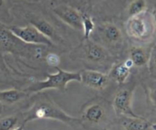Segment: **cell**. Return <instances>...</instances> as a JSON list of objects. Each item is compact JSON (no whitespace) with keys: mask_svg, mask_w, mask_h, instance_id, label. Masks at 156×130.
Returning <instances> with one entry per match:
<instances>
[{"mask_svg":"<svg viewBox=\"0 0 156 130\" xmlns=\"http://www.w3.org/2000/svg\"><path fill=\"white\" fill-rule=\"evenodd\" d=\"M31 24H33L34 27H36L43 35H44L46 37L50 38V40L55 38V37H56L54 28H53V26L48 21L43 19L36 20V21H32Z\"/></svg>","mask_w":156,"mask_h":130,"instance_id":"15","label":"cell"},{"mask_svg":"<svg viewBox=\"0 0 156 130\" xmlns=\"http://www.w3.org/2000/svg\"><path fill=\"white\" fill-rule=\"evenodd\" d=\"M94 22L91 16L87 14H82V32H83L84 36L85 39H88L94 30Z\"/></svg>","mask_w":156,"mask_h":130,"instance_id":"18","label":"cell"},{"mask_svg":"<svg viewBox=\"0 0 156 130\" xmlns=\"http://www.w3.org/2000/svg\"><path fill=\"white\" fill-rule=\"evenodd\" d=\"M46 61L47 64L51 67H58L59 64H60V58L55 53H49L46 56Z\"/></svg>","mask_w":156,"mask_h":130,"instance_id":"21","label":"cell"},{"mask_svg":"<svg viewBox=\"0 0 156 130\" xmlns=\"http://www.w3.org/2000/svg\"><path fill=\"white\" fill-rule=\"evenodd\" d=\"M23 123L26 124L37 119H53L67 124L70 126L81 125L80 118L67 114L54 101L47 95L38 96L30 108L23 115Z\"/></svg>","mask_w":156,"mask_h":130,"instance_id":"1","label":"cell"},{"mask_svg":"<svg viewBox=\"0 0 156 130\" xmlns=\"http://www.w3.org/2000/svg\"><path fill=\"white\" fill-rule=\"evenodd\" d=\"M150 51L148 52L142 47H133L130 50L129 59L133 61V66L136 67H143L149 62Z\"/></svg>","mask_w":156,"mask_h":130,"instance_id":"13","label":"cell"},{"mask_svg":"<svg viewBox=\"0 0 156 130\" xmlns=\"http://www.w3.org/2000/svg\"><path fill=\"white\" fill-rule=\"evenodd\" d=\"M100 34L104 41L111 44H117L122 41V33L117 26L112 23H105L101 27Z\"/></svg>","mask_w":156,"mask_h":130,"instance_id":"11","label":"cell"},{"mask_svg":"<svg viewBox=\"0 0 156 130\" xmlns=\"http://www.w3.org/2000/svg\"><path fill=\"white\" fill-rule=\"evenodd\" d=\"M4 4H5L4 0H0V10H1V9L3 8V6H4Z\"/></svg>","mask_w":156,"mask_h":130,"instance_id":"24","label":"cell"},{"mask_svg":"<svg viewBox=\"0 0 156 130\" xmlns=\"http://www.w3.org/2000/svg\"><path fill=\"white\" fill-rule=\"evenodd\" d=\"M128 36L137 41H146L154 33L155 24L152 15L145 12L136 16L129 17L125 24Z\"/></svg>","mask_w":156,"mask_h":130,"instance_id":"4","label":"cell"},{"mask_svg":"<svg viewBox=\"0 0 156 130\" xmlns=\"http://www.w3.org/2000/svg\"><path fill=\"white\" fill-rule=\"evenodd\" d=\"M130 70L131 68L128 67L125 62L118 63L111 69L109 76L118 84L123 85L129 78Z\"/></svg>","mask_w":156,"mask_h":130,"instance_id":"12","label":"cell"},{"mask_svg":"<svg viewBox=\"0 0 156 130\" xmlns=\"http://www.w3.org/2000/svg\"><path fill=\"white\" fill-rule=\"evenodd\" d=\"M18 118L16 116H7L0 119V130H13L16 127Z\"/></svg>","mask_w":156,"mask_h":130,"instance_id":"19","label":"cell"},{"mask_svg":"<svg viewBox=\"0 0 156 130\" xmlns=\"http://www.w3.org/2000/svg\"><path fill=\"white\" fill-rule=\"evenodd\" d=\"M112 106L102 99H94L84 106L81 115V125L91 130H105L114 123Z\"/></svg>","mask_w":156,"mask_h":130,"instance_id":"2","label":"cell"},{"mask_svg":"<svg viewBox=\"0 0 156 130\" xmlns=\"http://www.w3.org/2000/svg\"><path fill=\"white\" fill-rule=\"evenodd\" d=\"M55 15L73 28L82 31V14L70 6L61 5L53 9Z\"/></svg>","mask_w":156,"mask_h":130,"instance_id":"7","label":"cell"},{"mask_svg":"<svg viewBox=\"0 0 156 130\" xmlns=\"http://www.w3.org/2000/svg\"><path fill=\"white\" fill-rule=\"evenodd\" d=\"M85 58L94 63L102 62L108 58V53L102 46L95 44L93 41H88L84 47Z\"/></svg>","mask_w":156,"mask_h":130,"instance_id":"9","label":"cell"},{"mask_svg":"<svg viewBox=\"0 0 156 130\" xmlns=\"http://www.w3.org/2000/svg\"><path fill=\"white\" fill-rule=\"evenodd\" d=\"M144 89L147 96L148 102L153 109L156 110V80H149L144 84Z\"/></svg>","mask_w":156,"mask_h":130,"instance_id":"16","label":"cell"},{"mask_svg":"<svg viewBox=\"0 0 156 130\" xmlns=\"http://www.w3.org/2000/svg\"><path fill=\"white\" fill-rule=\"evenodd\" d=\"M151 128L152 130H156V123H152L151 125Z\"/></svg>","mask_w":156,"mask_h":130,"instance_id":"25","label":"cell"},{"mask_svg":"<svg viewBox=\"0 0 156 130\" xmlns=\"http://www.w3.org/2000/svg\"><path fill=\"white\" fill-rule=\"evenodd\" d=\"M152 15V20H153V22H154V24H155V26H156V9L152 12V13L151 14Z\"/></svg>","mask_w":156,"mask_h":130,"instance_id":"23","label":"cell"},{"mask_svg":"<svg viewBox=\"0 0 156 130\" xmlns=\"http://www.w3.org/2000/svg\"><path fill=\"white\" fill-rule=\"evenodd\" d=\"M148 64L151 73H156V44L151 49Z\"/></svg>","mask_w":156,"mask_h":130,"instance_id":"20","label":"cell"},{"mask_svg":"<svg viewBox=\"0 0 156 130\" xmlns=\"http://www.w3.org/2000/svg\"><path fill=\"white\" fill-rule=\"evenodd\" d=\"M120 124L124 130H148L152 122L143 116H123L120 117Z\"/></svg>","mask_w":156,"mask_h":130,"instance_id":"10","label":"cell"},{"mask_svg":"<svg viewBox=\"0 0 156 130\" xmlns=\"http://www.w3.org/2000/svg\"><path fill=\"white\" fill-rule=\"evenodd\" d=\"M57 71L55 73H48L45 80L37 81L25 88L24 91L26 93H36L46 90H54L64 91L66 90L67 85L72 81L81 82L79 72H69L56 67Z\"/></svg>","mask_w":156,"mask_h":130,"instance_id":"3","label":"cell"},{"mask_svg":"<svg viewBox=\"0 0 156 130\" xmlns=\"http://www.w3.org/2000/svg\"><path fill=\"white\" fill-rule=\"evenodd\" d=\"M8 29L15 38L27 44H42L47 46H51L53 44L52 40L43 35L33 24L27 25L25 27L12 26Z\"/></svg>","mask_w":156,"mask_h":130,"instance_id":"6","label":"cell"},{"mask_svg":"<svg viewBox=\"0 0 156 130\" xmlns=\"http://www.w3.org/2000/svg\"><path fill=\"white\" fill-rule=\"evenodd\" d=\"M146 9L147 3L146 0H133L128 6L127 12L129 16L132 17L146 12Z\"/></svg>","mask_w":156,"mask_h":130,"instance_id":"17","label":"cell"},{"mask_svg":"<svg viewBox=\"0 0 156 130\" xmlns=\"http://www.w3.org/2000/svg\"><path fill=\"white\" fill-rule=\"evenodd\" d=\"M135 87L136 85L134 84L121 87L114 95L111 106L117 117L139 116V115L134 113L132 108L133 96Z\"/></svg>","mask_w":156,"mask_h":130,"instance_id":"5","label":"cell"},{"mask_svg":"<svg viewBox=\"0 0 156 130\" xmlns=\"http://www.w3.org/2000/svg\"><path fill=\"white\" fill-rule=\"evenodd\" d=\"M24 126H25V124L22 122V123L20 124L19 125L15 127L13 130H24Z\"/></svg>","mask_w":156,"mask_h":130,"instance_id":"22","label":"cell"},{"mask_svg":"<svg viewBox=\"0 0 156 130\" xmlns=\"http://www.w3.org/2000/svg\"><path fill=\"white\" fill-rule=\"evenodd\" d=\"M2 113V107H1V106H0V114H1Z\"/></svg>","mask_w":156,"mask_h":130,"instance_id":"26","label":"cell"},{"mask_svg":"<svg viewBox=\"0 0 156 130\" xmlns=\"http://www.w3.org/2000/svg\"><path fill=\"white\" fill-rule=\"evenodd\" d=\"M27 93L24 90H18L15 89L0 90V102L5 104H13L22 99Z\"/></svg>","mask_w":156,"mask_h":130,"instance_id":"14","label":"cell"},{"mask_svg":"<svg viewBox=\"0 0 156 130\" xmlns=\"http://www.w3.org/2000/svg\"><path fill=\"white\" fill-rule=\"evenodd\" d=\"M81 83L89 88L101 90L106 88L109 83V75L94 70H84L79 72Z\"/></svg>","mask_w":156,"mask_h":130,"instance_id":"8","label":"cell"},{"mask_svg":"<svg viewBox=\"0 0 156 130\" xmlns=\"http://www.w3.org/2000/svg\"><path fill=\"white\" fill-rule=\"evenodd\" d=\"M105 130H108V129H105Z\"/></svg>","mask_w":156,"mask_h":130,"instance_id":"27","label":"cell"}]
</instances>
